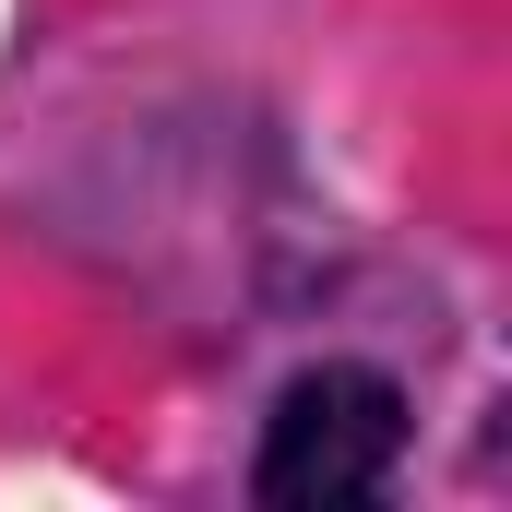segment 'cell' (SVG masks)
Instances as JSON below:
<instances>
[{
	"instance_id": "obj_1",
	"label": "cell",
	"mask_w": 512,
	"mask_h": 512,
	"mask_svg": "<svg viewBox=\"0 0 512 512\" xmlns=\"http://www.w3.org/2000/svg\"><path fill=\"white\" fill-rule=\"evenodd\" d=\"M405 453V393L382 370H298L262 417V465L251 489L274 512H334V501H370Z\"/></svg>"
}]
</instances>
